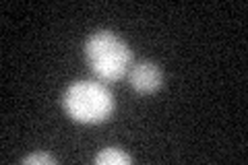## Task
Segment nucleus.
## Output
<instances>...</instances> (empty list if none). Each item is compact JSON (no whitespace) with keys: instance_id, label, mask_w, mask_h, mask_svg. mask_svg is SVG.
Masks as SVG:
<instances>
[{"instance_id":"3","label":"nucleus","mask_w":248,"mask_h":165,"mask_svg":"<svg viewBox=\"0 0 248 165\" xmlns=\"http://www.w3.org/2000/svg\"><path fill=\"white\" fill-rule=\"evenodd\" d=\"M128 83L137 93L141 95H149V93H155L161 87V70L157 64H153L149 60H143V62H137L128 68Z\"/></svg>"},{"instance_id":"5","label":"nucleus","mask_w":248,"mask_h":165,"mask_svg":"<svg viewBox=\"0 0 248 165\" xmlns=\"http://www.w3.org/2000/svg\"><path fill=\"white\" fill-rule=\"evenodd\" d=\"M23 163H27V165H33V163H46V165H52L54 159L50 155H46V153H33V155H29L23 159Z\"/></svg>"},{"instance_id":"4","label":"nucleus","mask_w":248,"mask_h":165,"mask_svg":"<svg viewBox=\"0 0 248 165\" xmlns=\"http://www.w3.org/2000/svg\"><path fill=\"white\" fill-rule=\"evenodd\" d=\"M95 163L97 165H130L133 159L118 147H106L95 155Z\"/></svg>"},{"instance_id":"2","label":"nucleus","mask_w":248,"mask_h":165,"mask_svg":"<svg viewBox=\"0 0 248 165\" xmlns=\"http://www.w3.org/2000/svg\"><path fill=\"white\" fill-rule=\"evenodd\" d=\"M62 105L73 120L81 124L106 122L114 112L112 93L97 81H77L62 95Z\"/></svg>"},{"instance_id":"1","label":"nucleus","mask_w":248,"mask_h":165,"mask_svg":"<svg viewBox=\"0 0 248 165\" xmlns=\"http://www.w3.org/2000/svg\"><path fill=\"white\" fill-rule=\"evenodd\" d=\"M85 56L93 75L102 81H118L124 75H128V68L133 66L130 64L133 52L128 44H124L118 35L108 29H99L87 37Z\"/></svg>"}]
</instances>
